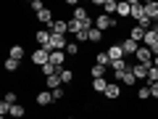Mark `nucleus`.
Wrapping results in <instances>:
<instances>
[{
  "label": "nucleus",
  "mask_w": 158,
  "mask_h": 119,
  "mask_svg": "<svg viewBox=\"0 0 158 119\" xmlns=\"http://www.w3.org/2000/svg\"><path fill=\"white\" fill-rule=\"evenodd\" d=\"M132 72H135L137 79H148V72H150V66H145V64H132Z\"/></svg>",
  "instance_id": "9d476101"
},
{
  "label": "nucleus",
  "mask_w": 158,
  "mask_h": 119,
  "mask_svg": "<svg viewBox=\"0 0 158 119\" xmlns=\"http://www.w3.org/2000/svg\"><path fill=\"white\" fill-rule=\"evenodd\" d=\"M103 95H106V98H111V101H116V98L121 95V87H118V82H111V85H108V90L103 93Z\"/></svg>",
  "instance_id": "2eb2a0df"
},
{
  "label": "nucleus",
  "mask_w": 158,
  "mask_h": 119,
  "mask_svg": "<svg viewBox=\"0 0 158 119\" xmlns=\"http://www.w3.org/2000/svg\"><path fill=\"white\" fill-rule=\"evenodd\" d=\"M116 27V19L108 16V13H100V16H95V29H100V32H106V29H113Z\"/></svg>",
  "instance_id": "f03ea898"
},
{
  "label": "nucleus",
  "mask_w": 158,
  "mask_h": 119,
  "mask_svg": "<svg viewBox=\"0 0 158 119\" xmlns=\"http://www.w3.org/2000/svg\"><path fill=\"white\" fill-rule=\"evenodd\" d=\"M40 72L45 74V77H53V74H61V69H58V66H53V64H45V66L40 69Z\"/></svg>",
  "instance_id": "a878e982"
},
{
  "label": "nucleus",
  "mask_w": 158,
  "mask_h": 119,
  "mask_svg": "<svg viewBox=\"0 0 158 119\" xmlns=\"http://www.w3.org/2000/svg\"><path fill=\"white\" fill-rule=\"evenodd\" d=\"M66 119H74V117H66Z\"/></svg>",
  "instance_id": "ea45409f"
},
{
  "label": "nucleus",
  "mask_w": 158,
  "mask_h": 119,
  "mask_svg": "<svg viewBox=\"0 0 158 119\" xmlns=\"http://www.w3.org/2000/svg\"><path fill=\"white\" fill-rule=\"evenodd\" d=\"M32 64L34 66H45V64H50V48H37V51L32 53Z\"/></svg>",
  "instance_id": "f257e3e1"
},
{
  "label": "nucleus",
  "mask_w": 158,
  "mask_h": 119,
  "mask_svg": "<svg viewBox=\"0 0 158 119\" xmlns=\"http://www.w3.org/2000/svg\"><path fill=\"white\" fill-rule=\"evenodd\" d=\"M156 21H158V19H156Z\"/></svg>",
  "instance_id": "a19ab883"
},
{
  "label": "nucleus",
  "mask_w": 158,
  "mask_h": 119,
  "mask_svg": "<svg viewBox=\"0 0 158 119\" xmlns=\"http://www.w3.org/2000/svg\"><path fill=\"white\" fill-rule=\"evenodd\" d=\"M50 32H53V34H66V32H69V21L56 19V21H53V27H50Z\"/></svg>",
  "instance_id": "9b49d317"
},
{
  "label": "nucleus",
  "mask_w": 158,
  "mask_h": 119,
  "mask_svg": "<svg viewBox=\"0 0 158 119\" xmlns=\"http://www.w3.org/2000/svg\"><path fill=\"white\" fill-rule=\"evenodd\" d=\"M29 6H32V11H34V13H40V11H45V6H42V0H32V3H29Z\"/></svg>",
  "instance_id": "72a5a7b5"
},
{
  "label": "nucleus",
  "mask_w": 158,
  "mask_h": 119,
  "mask_svg": "<svg viewBox=\"0 0 158 119\" xmlns=\"http://www.w3.org/2000/svg\"><path fill=\"white\" fill-rule=\"evenodd\" d=\"M116 16H118V19H127V16H132V3H129V0H121V3H118V11H116Z\"/></svg>",
  "instance_id": "f8f14e48"
},
{
  "label": "nucleus",
  "mask_w": 158,
  "mask_h": 119,
  "mask_svg": "<svg viewBox=\"0 0 158 119\" xmlns=\"http://www.w3.org/2000/svg\"><path fill=\"white\" fill-rule=\"evenodd\" d=\"M137 98H140V101H148V98H150V85L137 87Z\"/></svg>",
  "instance_id": "bb28decb"
},
{
  "label": "nucleus",
  "mask_w": 158,
  "mask_h": 119,
  "mask_svg": "<svg viewBox=\"0 0 158 119\" xmlns=\"http://www.w3.org/2000/svg\"><path fill=\"white\" fill-rule=\"evenodd\" d=\"M121 82H124V85H129V87H135L140 79H137V77H135V72L129 69V72H124V79H121Z\"/></svg>",
  "instance_id": "b1692460"
},
{
  "label": "nucleus",
  "mask_w": 158,
  "mask_h": 119,
  "mask_svg": "<svg viewBox=\"0 0 158 119\" xmlns=\"http://www.w3.org/2000/svg\"><path fill=\"white\" fill-rule=\"evenodd\" d=\"M71 79H74V72H71V69H61V82H63V85L71 82Z\"/></svg>",
  "instance_id": "7c9ffc66"
},
{
  "label": "nucleus",
  "mask_w": 158,
  "mask_h": 119,
  "mask_svg": "<svg viewBox=\"0 0 158 119\" xmlns=\"http://www.w3.org/2000/svg\"><path fill=\"white\" fill-rule=\"evenodd\" d=\"M66 34H50V51H66Z\"/></svg>",
  "instance_id": "39448f33"
},
{
  "label": "nucleus",
  "mask_w": 158,
  "mask_h": 119,
  "mask_svg": "<svg viewBox=\"0 0 158 119\" xmlns=\"http://www.w3.org/2000/svg\"><path fill=\"white\" fill-rule=\"evenodd\" d=\"M145 13L150 19H158V3H156V0H148V3H145Z\"/></svg>",
  "instance_id": "4be33fe9"
},
{
  "label": "nucleus",
  "mask_w": 158,
  "mask_h": 119,
  "mask_svg": "<svg viewBox=\"0 0 158 119\" xmlns=\"http://www.w3.org/2000/svg\"><path fill=\"white\" fill-rule=\"evenodd\" d=\"M145 29H142V27H132V32H129V37L132 40H135V42H140V45H142V42H145Z\"/></svg>",
  "instance_id": "dca6fc26"
},
{
  "label": "nucleus",
  "mask_w": 158,
  "mask_h": 119,
  "mask_svg": "<svg viewBox=\"0 0 158 119\" xmlns=\"http://www.w3.org/2000/svg\"><path fill=\"white\" fill-rule=\"evenodd\" d=\"M106 51H108V56H111V61H121V58H127V56H124V48H121V42H113V45H108Z\"/></svg>",
  "instance_id": "423d86ee"
},
{
  "label": "nucleus",
  "mask_w": 158,
  "mask_h": 119,
  "mask_svg": "<svg viewBox=\"0 0 158 119\" xmlns=\"http://www.w3.org/2000/svg\"><path fill=\"white\" fill-rule=\"evenodd\" d=\"M129 3H132V19L145 16V3H140V0H129Z\"/></svg>",
  "instance_id": "ddd939ff"
},
{
  "label": "nucleus",
  "mask_w": 158,
  "mask_h": 119,
  "mask_svg": "<svg viewBox=\"0 0 158 119\" xmlns=\"http://www.w3.org/2000/svg\"><path fill=\"white\" fill-rule=\"evenodd\" d=\"M100 40H103V32L92 27V29H90V42H100Z\"/></svg>",
  "instance_id": "2f4dec72"
},
{
  "label": "nucleus",
  "mask_w": 158,
  "mask_h": 119,
  "mask_svg": "<svg viewBox=\"0 0 158 119\" xmlns=\"http://www.w3.org/2000/svg\"><path fill=\"white\" fill-rule=\"evenodd\" d=\"M50 93H53V101H61V98L66 95V93H63V87H61V90H50Z\"/></svg>",
  "instance_id": "c9c22d12"
},
{
  "label": "nucleus",
  "mask_w": 158,
  "mask_h": 119,
  "mask_svg": "<svg viewBox=\"0 0 158 119\" xmlns=\"http://www.w3.org/2000/svg\"><path fill=\"white\" fill-rule=\"evenodd\" d=\"M106 72H111V69H106V66H98V64H92V69H90V77H92V79H103V77H106Z\"/></svg>",
  "instance_id": "a211bd4d"
},
{
  "label": "nucleus",
  "mask_w": 158,
  "mask_h": 119,
  "mask_svg": "<svg viewBox=\"0 0 158 119\" xmlns=\"http://www.w3.org/2000/svg\"><path fill=\"white\" fill-rule=\"evenodd\" d=\"M50 29H40V32L37 34H34V40H37V45L40 48H50Z\"/></svg>",
  "instance_id": "6e6552de"
},
{
  "label": "nucleus",
  "mask_w": 158,
  "mask_h": 119,
  "mask_svg": "<svg viewBox=\"0 0 158 119\" xmlns=\"http://www.w3.org/2000/svg\"><path fill=\"white\" fill-rule=\"evenodd\" d=\"M121 48H124V56L132 58V56H137V51H140V42H135L132 37H127V40H121Z\"/></svg>",
  "instance_id": "20e7f679"
},
{
  "label": "nucleus",
  "mask_w": 158,
  "mask_h": 119,
  "mask_svg": "<svg viewBox=\"0 0 158 119\" xmlns=\"http://www.w3.org/2000/svg\"><path fill=\"white\" fill-rule=\"evenodd\" d=\"M66 53H69V56H77V53H79V42H69V45H66Z\"/></svg>",
  "instance_id": "473e14b6"
},
{
  "label": "nucleus",
  "mask_w": 158,
  "mask_h": 119,
  "mask_svg": "<svg viewBox=\"0 0 158 119\" xmlns=\"http://www.w3.org/2000/svg\"><path fill=\"white\" fill-rule=\"evenodd\" d=\"M158 82V66H150V72H148V85H156Z\"/></svg>",
  "instance_id": "c85d7f7f"
},
{
  "label": "nucleus",
  "mask_w": 158,
  "mask_h": 119,
  "mask_svg": "<svg viewBox=\"0 0 158 119\" xmlns=\"http://www.w3.org/2000/svg\"><path fill=\"white\" fill-rule=\"evenodd\" d=\"M95 64L98 66H111V56H108V51H98V56H95Z\"/></svg>",
  "instance_id": "f3484780"
},
{
  "label": "nucleus",
  "mask_w": 158,
  "mask_h": 119,
  "mask_svg": "<svg viewBox=\"0 0 158 119\" xmlns=\"http://www.w3.org/2000/svg\"><path fill=\"white\" fill-rule=\"evenodd\" d=\"M37 19H40V24H48V29H50V27H53V21H56V19H53V11H50V8L40 11V13H37Z\"/></svg>",
  "instance_id": "4468645a"
},
{
  "label": "nucleus",
  "mask_w": 158,
  "mask_h": 119,
  "mask_svg": "<svg viewBox=\"0 0 158 119\" xmlns=\"http://www.w3.org/2000/svg\"><path fill=\"white\" fill-rule=\"evenodd\" d=\"M8 58H16V61H21V58H24V48H21V45H13V48H11V56H8Z\"/></svg>",
  "instance_id": "cd10ccee"
},
{
  "label": "nucleus",
  "mask_w": 158,
  "mask_h": 119,
  "mask_svg": "<svg viewBox=\"0 0 158 119\" xmlns=\"http://www.w3.org/2000/svg\"><path fill=\"white\" fill-rule=\"evenodd\" d=\"M11 117H13V119H24V117H27V111H24V106H21V103L11 106Z\"/></svg>",
  "instance_id": "393cba45"
},
{
  "label": "nucleus",
  "mask_w": 158,
  "mask_h": 119,
  "mask_svg": "<svg viewBox=\"0 0 158 119\" xmlns=\"http://www.w3.org/2000/svg\"><path fill=\"white\" fill-rule=\"evenodd\" d=\"M153 32H156V34H158V24H156V27H153Z\"/></svg>",
  "instance_id": "58836bf2"
},
{
  "label": "nucleus",
  "mask_w": 158,
  "mask_h": 119,
  "mask_svg": "<svg viewBox=\"0 0 158 119\" xmlns=\"http://www.w3.org/2000/svg\"><path fill=\"white\" fill-rule=\"evenodd\" d=\"M19 64L21 61H16V58H6V72H19Z\"/></svg>",
  "instance_id": "c756f323"
},
{
  "label": "nucleus",
  "mask_w": 158,
  "mask_h": 119,
  "mask_svg": "<svg viewBox=\"0 0 158 119\" xmlns=\"http://www.w3.org/2000/svg\"><path fill=\"white\" fill-rule=\"evenodd\" d=\"M69 32H71L74 37H77L79 32H87V29H85V24H82V21H77V19H71V21H69Z\"/></svg>",
  "instance_id": "412c9836"
},
{
  "label": "nucleus",
  "mask_w": 158,
  "mask_h": 119,
  "mask_svg": "<svg viewBox=\"0 0 158 119\" xmlns=\"http://www.w3.org/2000/svg\"><path fill=\"white\" fill-rule=\"evenodd\" d=\"M108 85H111V82H108L106 77H103V79H92V90H95V93H106Z\"/></svg>",
  "instance_id": "aec40b11"
},
{
  "label": "nucleus",
  "mask_w": 158,
  "mask_h": 119,
  "mask_svg": "<svg viewBox=\"0 0 158 119\" xmlns=\"http://www.w3.org/2000/svg\"><path fill=\"white\" fill-rule=\"evenodd\" d=\"M150 95L158 101V82H156V85H150Z\"/></svg>",
  "instance_id": "e433bc0d"
},
{
  "label": "nucleus",
  "mask_w": 158,
  "mask_h": 119,
  "mask_svg": "<svg viewBox=\"0 0 158 119\" xmlns=\"http://www.w3.org/2000/svg\"><path fill=\"white\" fill-rule=\"evenodd\" d=\"M63 61H66V51H50V64L58 69H63Z\"/></svg>",
  "instance_id": "1a4fd4ad"
},
{
  "label": "nucleus",
  "mask_w": 158,
  "mask_h": 119,
  "mask_svg": "<svg viewBox=\"0 0 158 119\" xmlns=\"http://www.w3.org/2000/svg\"><path fill=\"white\" fill-rule=\"evenodd\" d=\"M6 103H11V106H16V93H13V90H8V93H6Z\"/></svg>",
  "instance_id": "f704fd0d"
},
{
  "label": "nucleus",
  "mask_w": 158,
  "mask_h": 119,
  "mask_svg": "<svg viewBox=\"0 0 158 119\" xmlns=\"http://www.w3.org/2000/svg\"><path fill=\"white\" fill-rule=\"evenodd\" d=\"M153 66H158V56H156V58H153Z\"/></svg>",
  "instance_id": "4c0bfd02"
},
{
  "label": "nucleus",
  "mask_w": 158,
  "mask_h": 119,
  "mask_svg": "<svg viewBox=\"0 0 158 119\" xmlns=\"http://www.w3.org/2000/svg\"><path fill=\"white\" fill-rule=\"evenodd\" d=\"M34 103H37L40 108L50 106V103H53V93H50V90H40V93H37V98H34Z\"/></svg>",
  "instance_id": "0eeeda50"
},
{
  "label": "nucleus",
  "mask_w": 158,
  "mask_h": 119,
  "mask_svg": "<svg viewBox=\"0 0 158 119\" xmlns=\"http://www.w3.org/2000/svg\"><path fill=\"white\" fill-rule=\"evenodd\" d=\"M103 11H106L108 16H113V13L118 11V3H116V0H106V3H103Z\"/></svg>",
  "instance_id": "5701e85b"
},
{
  "label": "nucleus",
  "mask_w": 158,
  "mask_h": 119,
  "mask_svg": "<svg viewBox=\"0 0 158 119\" xmlns=\"http://www.w3.org/2000/svg\"><path fill=\"white\" fill-rule=\"evenodd\" d=\"M137 64H145V66H153V58H156V56H153V51H150V48H145V45H140V51H137Z\"/></svg>",
  "instance_id": "7ed1b4c3"
},
{
  "label": "nucleus",
  "mask_w": 158,
  "mask_h": 119,
  "mask_svg": "<svg viewBox=\"0 0 158 119\" xmlns=\"http://www.w3.org/2000/svg\"><path fill=\"white\" fill-rule=\"evenodd\" d=\"M48 79V90H61V74H53V77H45Z\"/></svg>",
  "instance_id": "6ab92c4d"
}]
</instances>
